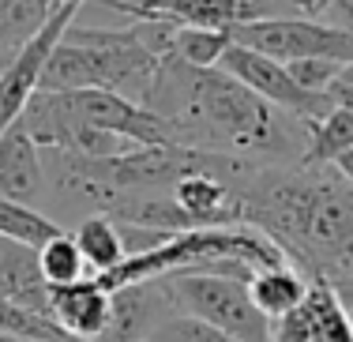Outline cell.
Listing matches in <instances>:
<instances>
[{
    "label": "cell",
    "mask_w": 353,
    "mask_h": 342,
    "mask_svg": "<svg viewBox=\"0 0 353 342\" xmlns=\"http://www.w3.org/2000/svg\"><path fill=\"white\" fill-rule=\"evenodd\" d=\"M143 105L170 124L181 147L233 154L256 165H301L308 143L297 117L274 110L230 72L192 68L176 57L162 61Z\"/></svg>",
    "instance_id": "obj_1"
},
{
    "label": "cell",
    "mask_w": 353,
    "mask_h": 342,
    "mask_svg": "<svg viewBox=\"0 0 353 342\" xmlns=\"http://www.w3.org/2000/svg\"><path fill=\"white\" fill-rule=\"evenodd\" d=\"M241 222L263 230L305 279H353V185L334 165H248Z\"/></svg>",
    "instance_id": "obj_2"
},
{
    "label": "cell",
    "mask_w": 353,
    "mask_h": 342,
    "mask_svg": "<svg viewBox=\"0 0 353 342\" xmlns=\"http://www.w3.org/2000/svg\"><path fill=\"white\" fill-rule=\"evenodd\" d=\"M173 312H184L237 342H271V320L256 308L248 282L218 271H176L158 279Z\"/></svg>",
    "instance_id": "obj_3"
},
{
    "label": "cell",
    "mask_w": 353,
    "mask_h": 342,
    "mask_svg": "<svg viewBox=\"0 0 353 342\" xmlns=\"http://www.w3.org/2000/svg\"><path fill=\"white\" fill-rule=\"evenodd\" d=\"M64 38L75 41V46L94 49L98 64H102V76H105V90L128 98V102H139V105L147 102L162 61L139 38L136 23H128V27H83V23H72Z\"/></svg>",
    "instance_id": "obj_4"
},
{
    "label": "cell",
    "mask_w": 353,
    "mask_h": 342,
    "mask_svg": "<svg viewBox=\"0 0 353 342\" xmlns=\"http://www.w3.org/2000/svg\"><path fill=\"white\" fill-rule=\"evenodd\" d=\"M233 41L282 64L305 61V57H331V61L353 64V38L312 15H274V19L241 23L233 30Z\"/></svg>",
    "instance_id": "obj_5"
},
{
    "label": "cell",
    "mask_w": 353,
    "mask_h": 342,
    "mask_svg": "<svg viewBox=\"0 0 353 342\" xmlns=\"http://www.w3.org/2000/svg\"><path fill=\"white\" fill-rule=\"evenodd\" d=\"M218 68L230 72V76L237 83H245L248 90H256V94L263 98V102H271L274 110L297 117L301 124H312L319 117H327L334 110V102H339L334 94H312V90H305L290 76V68H285L282 61H271V57L256 53V49H248V46H237V41H230V49L222 53Z\"/></svg>",
    "instance_id": "obj_6"
},
{
    "label": "cell",
    "mask_w": 353,
    "mask_h": 342,
    "mask_svg": "<svg viewBox=\"0 0 353 342\" xmlns=\"http://www.w3.org/2000/svg\"><path fill=\"white\" fill-rule=\"evenodd\" d=\"M79 8H83V0H61L57 12L46 19V27H41L38 34L15 53V61L0 72V132L12 128L23 117V110H27V102L38 94V83H41V72H46L49 53H53V49L61 46V38L68 34V27L75 23V15H79Z\"/></svg>",
    "instance_id": "obj_7"
},
{
    "label": "cell",
    "mask_w": 353,
    "mask_h": 342,
    "mask_svg": "<svg viewBox=\"0 0 353 342\" xmlns=\"http://www.w3.org/2000/svg\"><path fill=\"white\" fill-rule=\"evenodd\" d=\"M0 196L12 203L41 211L49 199L46 188V165H41V147L34 143L23 121L0 132Z\"/></svg>",
    "instance_id": "obj_8"
},
{
    "label": "cell",
    "mask_w": 353,
    "mask_h": 342,
    "mask_svg": "<svg viewBox=\"0 0 353 342\" xmlns=\"http://www.w3.org/2000/svg\"><path fill=\"white\" fill-rule=\"evenodd\" d=\"M113 316V294L98 279H79L49 290V320L75 342H98Z\"/></svg>",
    "instance_id": "obj_9"
},
{
    "label": "cell",
    "mask_w": 353,
    "mask_h": 342,
    "mask_svg": "<svg viewBox=\"0 0 353 342\" xmlns=\"http://www.w3.org/2000/svg\"><path fill=\"white\" fill-rule=\"evenodd\" d=\"M170 312L173 305L158 279L121 286L113 290V316H109V328L98 342H143Z\"/></svg>",
    "instance_id": "obj_10"
},
{
    "label": "cell",
    "mask_w": 353,
    "mask_h": 342,
    "mask_svg": "<svg viewBox=\"0 0 353 342\" xmlns=\"http://www.w3.org/2000/svg\"><path fill=\"white\" fill-rule=\"evenodd\" d=\"M170 192L196 230L237 226L241 222V199H237L233 181L225 173H188Z\"/></svg>",
    "instance_id": "obj_11"
},
{
    "label": "cell",
    "mask_w": 353,
    "mask_h": 342,
    "mask_svg": "<svg viewBox=\"0 0 353 342\" xmlns=\"http://www.w3.org/2000/svg\"><path fill=\"white\" fill-rule=\"evenodd\" d=\"M132 19H170L176 27H203V30H237L252 23L241 0H147Z\"/></svg>",
    "instance_id": "obj_12"
},
{
    "label": "cell",
    "mask_w": 353,
    "mask_h": 342,
    "mask_svg": "<svg viewBox=\"0 0 353 342\" xmlns=\"http://www.w3.org/2000/svg\"><path fill=\"white\" fill-rule=\"evenodd\" d=\"M38 90L49 94H72V90H105V76L98 64L94 49L75 46V41L61 38V46L49 53L46 72H41Z\"/></svg>",
    "instance_id": "obj_13"
},
{
    "label": "cell",
    "mask_w": 353,
    "mask_h": 342,
    "mask_svg": "<svg viewBox=\"0 0 353 342\" xmlns=\"http://www.w3.org/2000/svg\"><path fill=\"white\" fill-rule=\"evenodd\" d=\"M308 286H312V279H305L297 267H267V271H256L248 279L252 301H256V308L271 323H279L290 312H297L308 297Z\"/></svg>",
    "instance_id": "obj_14"
},
{
    "label": "cell",
    "mask_w": 353,
    "mask_h": 342,
    "mask_svg": "<svg viewBox=\"0 0 353 342\" xmlns=\"http://www.w3.org/2000/svg\"><path fill=\"white\" fill-rule=\"evenodd\" d=\"M75 245H79L83 260H87V271L94 274H105L113 267H121L128 260V245H124V233H121V222L109 219V214L94 211V214H83L72 230Z\"/></svg>",
    "instance_id": "obj_15"
},
{
    "label": "cell",
    "mask_w": 353,
    "mask_h": 342,
    "mask_svg": "<svg viewBox=\"0 0 353 342\" xmlns=\"http://www.w3.org/2000/svg\"><path fill=\"white\" fill-rule=\"evenodd\" d=\"M308 143L301 154V165H334L342 154L353 151V110L334 102V110L319 121L305 124Z\"/></svg>",
    "instance_id": "obj_16"
},
{
    "label": "cell",
    "mask_w": 353,
    "mask_h": 342,
    "mask_svg": "<svg viewBox=\"0 0 353 342\" xmlns=\"http://www.w3.org/2000/svg\"><path fill=\"white\" fill-rule=\"evenodd\" d=\"M38 271L46 279V286H68V282L87 279V260H83L79 245L68 230H61L57 237H49L46 245L38 248Z\"/></svg>",
    "instance_id": "obj_17"
},
{
    "label": "cell",
    "mask_w": 353,
    "mask_h": 342,
    "mask_svg": "<svg viewBox=\"0 0 353 342\" xmlns=\"http://www.w3.org/2000/svg\"><path fill=\"white\" fill-rule=\"evenodd\" d=\"M233 30H203V27H176L173 57L192 68H218L222 53L230 49Z\"/></svg>",
    "instance_id": "obj_18"
},
{
    "label": "cell",
    "mask_w": 353,
    "mask_h": 342,
    "mask_svg": "<svg viewBox=\"0 0 353 342\" xmlns=\"http://www.w3.org/2000/svg\"><path fill=\"white\" fill-rule=\"evenodd\" d=\"M0 335H15L27 342H72L49 316H41L19 301H8V297H0Z\"/></svg>",
    "instance_id": "obj_19"
},
{
    "label": "cell",
    "mask_w": 353,
    "mask_h": 342,
    "mask_svg": "<svg viewBox=\"0 0 353 342\" xmlns=\"http://www.w3.org/2000/svg\"><path fill=\"white\" fill-rule=\"evenodd\" d=\"M143 342H237V339L222 335V331L207 328V323L192 320V316H184V312H170Z\"/></svg>",
    "instance_id": "obj_20"
},
{
    "label": "cell",
    "mask_w": 353,
    "mask_h": 342,
    "mask_svg": "<svg viewBox=\"0 0 353 342\" xmlns=\"http://www.w3.org/2000/svg\"><path fill=\"white\" fill-rule=\"evenodd\" d=\"M285 68H290V76L305 90H312V94H331L334 83L342 79V72H346V64L331 61V57H305V61H290Z\"/></svg>",
    "instance_id": "obj_21"
},
{
    "label": "cell",
    "mask_w": 353,
    "mask_h": 342,
    "mask_svg": "<svg viewBox=\"0 0 353 342\" xmlns=\"http://www.w3.org/2000/svg\"><path fill=\"white\" fill-rule=\"evenodd\" d=\"M316 19L353 38V0H327V4L319 8V15H316Z\"/></svg>",
    "instance_id": "obj_22"
},
{
    "label": "cell",
    "mask_w": 353,
    "mask_h": 342,
    "mask_svg": "<svg viewBox=\"0 0 353 342\" xmlns=\"http://www.w3.org/2000/svg\"><path fill=\"white\" fill-rule=\"evenodd\" d=\"M252 19H274V15H301L297 0H241Z\"/></svg>",
    "instance_id": "obj_23"
},
{
    "label": "cell",
    "mask_w": 353,
    "mask_h": 342,
    "mask_svg": "<svg viewBox=\"0 0 353 342\" xmlns=\"http://www.w3.org/2000/svg\"><path fill=\"white\" fill-rule=\"evenodd\" d=\"M83 4H98V8H109V12L124 15V19H132V15L139 12L147 0H83Z\"/></svg>",
    "instance_id": "obj_24"
},
{
    "label": "cell",
    "mask_w": 353,
    "mask_h": 342,
    "mask_svg": "<svg viewBox=\"0 0 353 342\" xmlns=\"http://www.w3.org/2000/svg\"><path fill=\"white\" fill-rule=\"evenodd\" d=\"M331 290L339 294V301H342V308H346V316H350V323H353V279H346V282H331Z\"/></svg>",
    "instance_id": "obj_25"
},
{
    "label": "cell",
    "mask_w": 353,
    "mask_h": 342,
    "mask_svg": "<svg viewBox=\"0 0 353 342\" xmlns=\"http://www.w3.org/2000/svg\"><path fill=\"white\" fill-rule=\"evenodd\" d=\"M339 83H342V87H353V64H346V72H342Z\"/></svg>",
    "instance_id": "obj_26"
},
{
    "label": "cell",
    "mask_w": 353,
    "mask_h": 342,
    "mask_svg": "<svg viewBox=\"0 0 353 342\" xmlns=\"http://www.w3.org/2000/svg\"><path fill=\"white\" fill-rule=\"evenodd\" d=\"M0 342H27V339H15V335H0Z\"/></svg>",
    "instance_id": "obj_27"
},
{
    "label": "cell",
    "mask_w": 353,
    "mask_h": 342,
    "mask_svg": "<svg viewBox=\"0 0 353 342\" xmlns=\"http://www.w3.org/2000/svg\"><path fill=\"white\" fill-rule=\"evenodd\" d=\"M72 342H75V339H72Z\"/></svg>",
    "instance_id": "obj_28"
}]
</instances>
